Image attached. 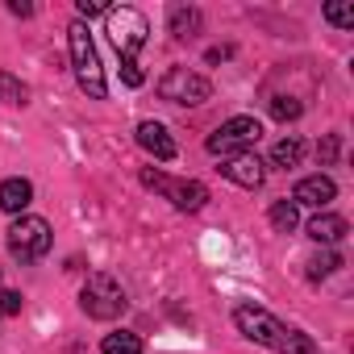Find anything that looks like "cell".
<instances>
[{
	"label": "cell",
	"instance_id": "1",
	"mask_svg": "<svg viewBox=\"0 0 354 354\" xmlns=\"http://www.w3.org/2000/svg\"><path fill=\"white\" fill-rule=\"evenodd\" d=\"M234 325H238V333H246L250 342H259V346H267L275 354H317V342L308 333L288 329L279 317H271L259 304H246V300L234 304Z\"/></svg>",
	"mask_w": 354,
	"mask_h": 354
},
{
	"label": "cell",
	"instance_id": "2",
	"mask_svg": "<svg viewBox=\"0 0 354 354\" xmlns=\"http://www.w3.org/2000/svg\"><path fill=\"white\" fill-rule=\"evenodd\" d=\"M67 50H71V67H75V80L80 88L92 96V100H104L109 96V84H104V67H100V55H96V42L88 34L84 21H75L67 30Z\"/></svg>",
	"mask_w": 354,
	"mask_h": 354
},
{
	"label": "cell",
	"instance_id": "3",
	"mask_svg": "<svg viewBox=\"0 0 354 354\" xmlns=\"http://www.w3.org/2000/svg\"><path fill=\"white\" fill-rule=\"evenodd\" d=\"M104 34L113 38L121 63H138V50H142L146 38H150V21H146L133 5H117V9L104 13Z\"/></svg>",
	"mask_w": 354,
	"mask_h": 354
},
{
	"label": "cell",
	"instance_id": "4",
	"mask_svg": "<svg viewBox=\"0 0 354 354\" xmlns=\"http://www.w3.org/2000/svg\"><path fill=\"white\" fill-rule=\"evenodd\" d=\"M125 288L109 275V271H92L84 292H80V308L92 317V321H117L125 313Z\"/></svg>",
	"mask_w": 354,
	"mask_h": 354
},
{
	"label": "cell",
	"instance_id": "5",
	"mask_svg": "<svg viewBox=\"0 0 354 354\" xmlns=\"http://www.w3.org/2000/svg\"><path fill=\"white\" fill-rule=\"evenodd\" d=\"M142 184L150 188V192H158L162 201H171L180 213H201L205 205H209V188L201 184V180H171V175H162V171H142Z\"/></svg>",
	"mask_w": 354,
	"mask_h": 354
},
{
	"label": "cell",
	"instance_id": "6",
	"mask_svg": "<svg viewBox=\"0 0 354 354\" xmlns=\"http://www.w3.org/2000/svg\"><path fill=\"white\" fill-rule=\"evenodd\" d=\"M154 92H158V100H167V104H184V109H196V104H205L209 96H213V84L201 75V71H188V67H171L158 84H154Z\"/></svg>",
	"mask_w": 354,
	"mask_h": 354
},
{
	"label": "cell",
	"instance_id": "7",
	"mask_svg": "<svg viewBox=\"0 0 354 354\" xmlns=\"http://www.w3.org/2000/svg\"><path fill=\"white\" fill-rule=\"evenodd\" d=\"M259 138H263V125H259L254 117H230L225 125H217V129L209 133L205 146H209V154H217V158H234V154L254 150Z\"/></svg>",
	"mask_w": 354,
	"mask_h": 354
},
{
	"label": "cell",
	"instance_id": "8",
	"mask_svg": "<svg viewBox=\"0 0 354 354\" xmlns=\"http://www.w3.org/2000/svg\"><path fill=\"white\" fill-rule=\"evenodd\" d=\"M46 250H50V225L34 213H21L9 225V254L17 263H38V259H46Z\"/></svg>",
	"mask_w": 354,
	"mask_h": 354
},
{
	"label": "cell",
	"instance_id": "9",
	"mask_svg": "<svg viewBox=\"0 0 354 354\" xmlns=\"http://www.w3.org/2000/svg\"><path fill=\"white\" fill-rule=\"evenodd\" d=\"M221 175H225L230 184H238V188L254 192V188H263V180H267V162H263L254 150H246V154L221 158Z\"/></svg>",
	"mask_w": 354,
	"mask_h": 354
},
{
	"label": "cell",
	"instance_id": "10",
	"mask_svg": "<svg viewBox=\"0 0 354 354\" xmlns=\"http://www.w3.org/2000/svg\"><path fill=\"white\" fill-rule=\"evenodd\" d=\"M333 196H337V184L329 180V175H308V180H300L296 188H292V205L296 209H329L333 205Z\"/></svg>",
	"mask_w": 354,
	"mask_h": 354
},
{
	"label": "cell",
	"instance_id": "11",
	"mask_svg": "<svg viewBox=\"0 0 354 354\" xmlns=\"http://www.w3.org/2000/svg\"><path fill=\"white\" fill-rule=\"evenodd\" d=\"M138 146H142L146 154H154L158 162H171V158H175V142H171V133H167L162 121H142V125H138Z\"/></svg>",
	"mask_w": 354,
	"mask_h": 354
},
{
	"label": "cell",
	"instance_id": "12",
	"mask_svg": "<svg viewBox=\"0 0 354 354\" xmlns=\"http://www.w3.org/2000/svg\"><path fill=\"white\" fill-rule=\"evenodd\" d=\"M304 234H308L313 242H321V246H333V242H342V238L350 234V225H346V217H337V213H317V217L304 225Z\"/></svg>",
	"mask_w": 354,
	"mask_h": 354
},
{
	"label": "cell",
	"instance_id": "13",
	"mask_svg": "<svg viewBox=\"0 0 354 354\" xmlns=\"http://www.w3.org/2000/svg\"><path fill=\"white\" fill-rule=\"evenodd\" d=\"M30 201H34V184L21 180V175H13V180L0 184V209H5V213H17L21 217L30 209Z\"/></svg>",
	"mask_w": 354,
	"mask_h": 354
},
{
	"label": "cell",
	"instance_id": "14",
	"mask_svg": "<svg viewBox=\"0 0 354 354\" xmlns=\"http://www.w3.org/2000/svg\"><path fill=\"white\" fill-rule=\"evenodd\" d=\"M167 21H171V34L180 38V42H188V38L201 34V9H192V5H171Z\"/></svg>",
	"mask_w": 354,
	"mask_h": 354
},
{
	"label": "cell",
	"instance_id": "15",
	"mask_svg": "<svg viewBox=\"0 0 354 354\" xmlns=\"http://www.w3.org/2000/svg\"><path fill=\"white\" fill-rule=\"evenodd\" d=\"M146 346H142V337L138 333H129V329H117V333H104V342H100V354H142Z\"/></svg>",
	"mask_w": 354,
	"mask_h": 354
},
{
	"label": "cell",
	"instance_id": "16",
	"mask_svg": "<svg viewBox=\"0 0 354 354\" xmlns=\"http://www.w3.org/2000/svg\"><path fill=\"white\" fill-rule=\"evenodd\" d=\"M300 158H304V142H300L296 133L279 138V142H275V150H271V167H296Z\"/></svg>",
	"mask_w": 354,
	"mask_h": 354
},
{
	"label": "cell",
	"instance_id": "17",
	"mask_svg": "<svg viewBox=\"0 0 354 354\" xmlns=\"http://www.w3.org/2000/svg\"><path fill=\"white\" fill-rule=\"evenodd\" d=\"M271 225H275V234H292L300 225V209L292 201H275L271 205Z\"/></svg>",
	"mask_w": 354,
	"mask_h": 354
},
{
	"label": "cell",
	"instance_id": "18",
	"mask_svg": "<svg viewBox=\"0 0 354 354\" xmlns=\"http://www.w3.org/2000/svg\"><path fill=\"white\" fill-rule=\"evenodd\" d=\"M337 267H342V254L321 250V254H313V259H308V279H329Z\"/></svg>",
	"mask_w": 354,
	"mask_h": 354
},
{
	"label": "cell",
	"instance_id": "19",
	"mask_svg": "<svg viewBox=\"0 0 354 354\" xmlns=\"http://www.w3.org/2000/svg\"><path fill=\"white\" fill-rule=\"evenodd\" d=\"M325 21L337 26V30H350V26H354V5H346V0H333V5H325Z\"/></svg>",
	"mask_w": 354,
	"mask_h": 354
},
{
	"label": "cell",
	"instance_id": "20",
	"mask_svg": "<svg viewBox=\"0 0 354 354\" xmlns=\"http://www.w3.org/2000/svg\"><path fill=\"white\" fill-rule=\"evenodd\" d=\"M300 113H304V104L296 96H275L271 100V117H279V121H296Z\"/></svg>",
	"mask_w": 354,
	"mask_h": 354
},
{
	"label": "cell",
	"instance_id": "21",
	"mask_svg": "<svg viewBox=\"0 0 354 354\" xmlns=\"http://www.w3.org/2000/svg\"><path fill=\"white\" fill-rule=\"evenodd\" d=\"M0 96H5L9 104H26V88H21L9 71H0Z\"/></svg>",
	"mask_w": 354,
	"mask_h": 354
},
{
	"label": "cell",
	"instance_id": "22",
	"mask_svg": "<svg viewBox=\"0 0 354 354\" xmlns=\"http://www.w3.org/2000/svg\"><path fill=\"white\" fill-rule=\"evenodd\" d=\"M21 292H0V313H5V317H17L21 313Z\"/></svg>",
	"mask_w": 354,
	"mask_h": 354
},
{
	"label": "cell",
	"instance_id": "23",
	"mask_svg": "<svg viewBox=\"0 0 354 354\" xmlns=\"http://www.w3.org/2000/svg\"><path fill=\"white\" fill-rule=\"evenodd\" d=\"M121 80H125V88H142V67L138 63H121Z\"/></svg>",
	"mask_w": 354,
	"mask_h": 354
},
{
	"label": "cell",
	"instance_id": "24",
	"mask_svg": "<svg viewBox=\"0 0 354 354\" xmlns=\"http://www.w3.org/2000/svg\"><path fill=\"white\" fill-rule=\"evenodd\" d=\"M317 154H321V167H329V162L337 158V133H329V138L317 146Z\"/></svg>",
	"mask_w": 354,
	"mask_h": 354
},
{
	"label": "cell",
	"instance_id": "25",
	"mask_svg": "<svg viewBox=\"0 0 354 354\" xmlns=\"http://www.w3.org/2000/svg\"><path fill=\"white\" fill-rule=\"evenodd\" d=\"M75 13H80V17H88V21H92V17H100V13H109V9H104V5H100V0H80V5H75Z\"/></svg>",
	"mask_w": 354,
	"mask_h": 354
},
{
	"label": "cell",
	"instance_id": "26",
	"mask_svg": "<svg viewBox=\"0 0 354 354\" xmlns=\"http://www.w3.org/2000/svg\"><path fill=\"white\" fill-rule=\"evenodd\" d=\"M230 55H234V50H230V46H213V50H209V55H205V59H209V63H225V59H230Z\"/></svg>",
	"mask_w": 354,
	"mask_h": 354
},
{
	"label": "cell",
	"instance_id": "27",
	"mask_svg": "<svg viewBox=\"0 0 354 354\" xmlns=\"http://www.w3.org/2000/svg\"><path fill=\"white\" fill-rule=\"evenodd\" d=\"M9 9H13L17 17H30V13H34V5H21V0H13V5H9Z\"/></svg>",
	"mask_w": 354,
	"mask_h": 354
}]
</instances>
